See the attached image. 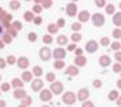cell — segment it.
Instances as JSON below:
<instances>
[{"label":"cell","instance_id":"obj_1","mask_svg":"<svg viewBox=\"0 0 121 107\" xmlns=\"http://www.w3.org/2000/svg\"><path fill=\"white\" fill-rule=\"evenodd\" d=\"M1 31H3V28H1V26H0V34H1Z\"/></svg>","mask_w":121,"mask_h":107}]
</instances>
